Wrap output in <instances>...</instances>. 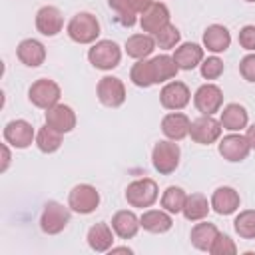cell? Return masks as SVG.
<instances>
[{
  "mask_svg": "<svg viewBox=\"0 0 255 255\" xmlns=\"http://www.w3.org/2000/svg\"><path fill=\"white\" fill-rule=\"evenodd\" d=\"M219 122H221V128L227 131H241L249 124V114L241 104L231 102V104H225L221 108Z\"/></svg>",
  "mask_w": 255,
  "mask_h": 255,
  "instance_id": "44dd1931",
  "label": "cell"
},
{
  "mask_svg": "<svg viewBox=\"0 0 255 255\" xmlns=\"http://www.w3.org/2000/svg\"><path fill=\"white\" fill-rule=\"evenodd\" d=\"M217 149H219V155L225 159V161H231V163H239L243 159H247L249 151H251V145L247 141L245 135H241L239 131H229L227 135H223L217 143Z\"/></svg>",
  "mask_w": 255,
  "mask_h": 255,
  "instance_id": "8fae6325",
  "label": "cell"
},
{
  "mask_svg": "<svg viewBox=\"0 0 255 255\" xmlns=\"http://www.w3.org/2000/svg\"><path fill=\"white\" fill-rule=\"evenodd\" d=\"M129 4L135 8L137 14H141L143 10H147V8L153 4V0H129Z\"/></svg>",
  "mask_w": 255,
  "mask_h": 255,
  "instance_id": "60d3db41",
  "label": "cell"
},
{
  "mask_svg": "<svg viewBox=\"0 0 255 255\" xmlns=\"http://www.w3.org/2000/svg\"><path fill=\"white\" fill-rule=\"evenodd\" d=\"M233 229L243 239H255V209H243L233 219Z\"/></svg>",
  "mask_w": 255,
  "mask_h": 255,
  "instance_id": "836d02e7",
  "label": "cell"
},
{
  "mask_svg": "<svg viewBox=\"0 0 255 255\" xmlns=\"http://www.w3.org/2000/svg\"><path fill=\"white\" fill-rule=\"evenodd\" d=\"M193 106L201 116H213L223 108V92L217 84H201L193 94Z\"/></svg>",
  "mask_w": 255,
  "mask_h": 255,
  "instance_id": "52a82bcc",
  "label": "cell"
},
{
  "mask_svg": "<svg viewBox=\"0 0 255 255\" xmlns=\"http://www.w3.org/2000/svg\"><path fill=\"white\" fill-rule=\"evenodd\" d=\"M114 229L112 225L100 221V223H94L90 229H88V235H86V241L90 245L92 251L96 253H106L114 247Z\"/></svg>",
  "mask_w": 255,
  "mask_h": 255,
  "instance_id": "7402d4cb",
  "label": "cell"
},
{
  "mask_svg": "<svg viewBox=\"0 0 255 255\" xmlns=\"http://www.w3.org/2000/svg\"><path fill=\"white\" fill-rule=\"evenodd\" d=\"M112 229L114 233L120 237V239H131L137 235L141 223H139V217L131 211V209H120L112 215Z\"/></svg>",
  "mask_w": 255,
  "mask_h": 255,
  "instance_id": "ffe728a7",
  "label": "cell"
},
{
  "mask_svg": "<svg viewBox=\"0 0 255 255\" xmlns=\"http://www.w3.org/2000/svg\"><path fill=\"white\" fill-rule=\"evenodd\" d=\"M169 18H171V14H169V8L163 4V2H153L147 10H143L141 12V16H139V26H141V30L145 32V34H157L163 26H167L169 24Z\"/></svg>",
  "mask_w": 255,
  "mask_h": 255,
  "instance_id": "5bb4252c",
  "label": "cell"
},
{
  "mask_svg": "<svg viewBox=\"0 0 255 255\" xmlns=\"http://www.w3.org/2000/svg\"><path fill=\"white\" fill-rule=\"evenodd\" d=\"M223 70H225L223 60H219L217 56H207L199 64V72H201V78L203 80H217L223 74Z\"/></svg>",
  "mask_w": 255,
  "mask_h": 255,
  "instance_id": "d590c367",
  "label": "cell"
},
{
  "mask_svg": "<svg viewBox=\"0 0 255 255\" xmlns=\"http://www.w3.org/2000/svg\"><path fill=\"white\" fill-rule=\"evenodd\" d=\"M4 141L16 149H26L36 143V129L28 120H12L4 126Z\"/></svg>",
  "mask_w": 255,
  "mask_h": 255,
  "instance_id": "30bf717a",
  "label": "cell"
},
{
  "mask_svg": "<svg viewBox=\"0 0 255 255\" xmlns=\"http://www.w3.org/2000/svg\"><path fill=\"white\" fill-rule=\"evenodd\" d=\"M110 253H133V249H129V247H112Z\"/></svg>",
  "mask_w": 255,
  "mask_h": 255,
  "instance_id": "7bdbcfd3",
  "label": "cell"
},
{
  "mask_svg": "<svg viewBox=\"0 0 255 255\" xmlns=\"http://www.w3.org/2000/svg\"><path fill=\"white\" fill-rule=\"evenodd\" d=\"M100 205V191L90 183H78L68 193V207L74 213L90 215Z\"/></svg>",
  "mask_w": 255,
  "mask_h": 255,
  "instance_id": "5b68a950",
  "label": "cell"
},
{
  "mask_svg": "<svg viewBox=\"0 0 255 255\" xmlns=\"http://www.w3.org/2000/svg\"><path fill=\"white\" fill-rule=\"evenodd\" d=\"M231 46V34L221 24H211L203 30V48L211 54H221Z\"/></svg>",
  "mask_w": 255,
  "mask_h": 255,
  "instance_id": "603a6c76",
  "label": "cell"
},
{
  "mask_svg": "<svg viewBox=\"0 0 255 255\" xmlns=\"http://www.w3.org/2000/svg\"><path fill=\"white\" fill-rule=\"evenodd\" d=\"M88 62L102 72H110L120 66L122 62V50L114 40H98L88 50Z\"/></svg>",
  "mask_w": 255,
  "mask_h": 255,
  "instance_id": "7a4b0ae2",
  "label": "cell"
},
{
  "mask_svg": "<svg viewBox=\"0 0 255 255\" xmlns=\"http://www.w3.org/2000/svg\"><path fill=\"white\" fill-rule=\"evenodd\" d=\"M243 2H255V0H243Z\"/></svg>",
  "mask_w": 255,
  "mask_h": 255,
  "instance_id": "ee69618b",
  "label": "cell"
},
{
  "mask_svg": "<svg viewBox=\"0 0 255 255\" xmlns=\"http://www.w3.org/2000/svg\"><path fill=\"white\" fill-rule=\"evenodd\" d=\"M209 203H211V209L217 215H231V213H235L239 209L241 197H239L237 189H233L229 185H221L211 193Z\"/></svg>",
  "mask_w": 255,
  "mask_h": 255,
  "instance_id": "ac0fdd59",
  "label": "cell"
},
{
  "mask_svg": "<svg viewBox=\"0 0 255 255\" xmlns=\"http://www.w3.org/2000/svg\"><path fill=\"white\" fill-rule=\"evenodd\" d=\"M108 6L110 10L116 14L118 22L126 28H131L135 22H137V12L135 8L129 4V0H108Z\"/></svg>",
  "mask_w": 255,
  "mask_h": 255,
  "instance_id": "d6a6232c",
  "label": "cell"
},
{
  "mask_svg": "<svg viewBox=\"0 0 255 255\" xmlns=\"http://www.w3.org/2000/svg\"><path fill=\"white\" fill-rule=\"evenodd\" d=\"M18 60L28 68H38L46 62V46L36 38H26L16 48Z\"/></svg>",
  "mask_w": 255,
  "mask_h": 255,
  "instance_id": "d6986e66",
  "label": "cell"
},
{
  "mask_svg": "<svg viewBox=\"0 0 255 255\" xmlns=\"http://www.w3.org/2000/svg\"><path fill=\"white\" fill-rule=\"evenodd\" d=\"M209 209H211V203L207 201V197L203 193H191V195H187L181 213L187 221H201L207 217Z\"/></svg>",
  "mask_w": 255,
  "mask_h": 255,
  "instance_id": "83f0119b",
  "label": "cell"
},
{
  "mask_svg": "<svg viewBox=\"0 0 255 255\" xmlns=\"http://www.w3.org/2000/svg\"><path fill=\"white\" fill-rule=\"evenodd\" d=\"M60 96H62L60 86H58L54 80H50V78H40V80H36V82L30 86V90H28V100H30L36 108H40V110H48V108L56 106V104L60 102Z\"/></svg>",
  "mask_w": 255,
  "mask_h": 255,
  "instance_id": "ba28073f",
  "label": "cell"
},
{
  "mask_svg": "<svg viewBox=\"0 0 255 255\" xmlns=\"http://www.w3.org/2000/svg\"><path fill=\"white\" fill-rule=\"evenodd\" d=\"M96 96L106 108H120L126 102V86L116 76H104L96 86Z\"/></svg>",
  "mask_w": 255,
  "mask_h": 255,
  "instance_id": "7c38bea8",
  "label": "cell"
},
{
  "mask_svg": "<svg viewBox=\"0 0 255 255\" xmlns=\"http://www.w3.org/2000/svg\"><path fill=\"white\" fill-rule=\"evenodd\" d=\"M66 34L76 44H94L100 36V22L90 12H78L70 18L66 26Z\"/></svg>",
  "mask_w": 255,
  "mask_h": 255,
  "instance_id": "6da1fadb",
  "label": "cell"
},
{
  "mask_svg": "<svg viewBox=\"0 0 255 255\" xmlns=\"http://www.w3.org/2000/svg\"><path fill=\"white\" fill-rule=\"evenodd\" d=\"M219 229L215 223H209V221H199L191 227V233H189V239H191V245L199 251H207L209 253V247L213 243V239L217 237Z\"/></svg>",
  "mask_w": 255,
  "mask_h": 255,
  "instance_id": "4316f807",
  "label": "cell"
},
{
  "mask_svg": "<svg viewBox=\"0 0 255 255\" xmlns=\"http://www.w3.org/2000/svg\"><path fill=\"white\" fill-rule=\"evenodd\" d=\"M44 120H46V124L50 128H54L60 133H70L76 128V112L68 104H60L58 102L56 106L48 108Z\"/></svg>",
  "mask_w": 255,
  "mask_h": 255,
  "instance_id": "2e32d148",
  "label": "cell"
},
{
  "mask_svg": "<svg viewBox=\"0 0 255 255\" xmlns=\"http://www.w3.org/2000/svg\"><path fill=\"white\" fill-rule=\"evenodd\" d=\"M153 40H155V46L161 48V50H175L179 46V42H181V32H179L177 26H173L169 22L157 34H153Z\"/></svg>",
  "mask_w": 255,
  "mask_h": 255,
  "instance_id": "e575fe53",
  "label": "cell"
},
{
  "mask_svg": "<svg viewBox=\"0 0 255 255\" xmlns=\"http://www.w3.org/2000/svg\"><path fill=\"white\" fill-rule=\"evenodd\" d=\"M211 255H235L237 253V245L233 243V239L227 233H217V237L213 239L211 247H209Z\"/></svg>",
  "mask_w": 255,
  "mask_h": 255,
  "instance_id": "8d00e7d4",
  "label": "cell"
},
{
  "mask_svg": "<svg viewBox=\"0 0 255 255\" xmlns=\"http://www.w3.org/2000/svg\"><path fill=\"white\" fill-rule=\"evenodd\" d=\"M191 120L183 112H169L161 118V133L171 141H181L189 135Z\"/></svg>",
  "mask_w": 255,
  "mask_h": 255,
  "instance_id": "e0dca14e",
  "label": "cell"
},
{
  "mask_svg": "<svg viewBox=\"0 0 255 255\" xmlns=\"http://www.w3.org/2000/svg\"><path fill=\"white\" fill-rule=\"evenodd\" d=\"M239 74L245 82L255 84V52H251L239 60Z\"/></svg>",
  "mask_w": 255,
  "mask_h": 255,
  "instance_id": "74e56055",
  "label": "cell"
},
{
  "mask_svg": "<svg viewBox=\"0 0 255 255\" xmlns=\"http://www.w3.org/2000/svg\"><path fill=\"white\" fill-rule=\"evenodd\" d=\"M221 131H223L221 122L215 120L213 116H199L191 120V126H189V137L199 145H211L219 141Z\"/></svg>",
  "mask_w": 255,
  "mask_h": 255,
  "instance_id": "9c48e42d",
  "label": "cell"
},
{
  "mask_svg": "<svg viewBox=\"0 0 255 255\" xmlns=\"http://www.w3.org/2000/svg\"><path fill=\"white\" fill-rule=\"evenodd\" d=\"M245 137H247L251 149H255V124H251L249 128H245Z\"/></svg>",
  "mask_w": 255,
  "mask_h": 255,
  "instance_id": "b9f144b4",
  "label": "cell"
},
{
  "mask_svg": "<svg viewBox=\"0 0 255 255\" xmlns=\"http://www.w3.org/2000/svg\"><path fill=\"white\" fill-rule=\"evenodd\" d=\"M157 197H159V187L151 177L133 179L126 187V201L131 207H137V209L151 207L157 201Z\"/></svg>",
  "mask_w": 255,
  "mask_h": 255,
  "instance_id": "277c9868",
  "label": "cell"
},
{
  "mask_svg": "<svg viewBox=\"0 0 255 255\" xmlns=\"http://www.w3.org/2000/svg\"><path fill=\"white\" fill-rule=\"evenodd\" d=\"M185 199H187V193H185L183 187L169 185L161 195V207L169 213H181V209L185 205Z\"/></svg>",
  "mask_w": 255,
  "mask_h": 255,
  "instance_id": "1f68e13d",
  "label": "cell"
},
{
  "mask_svg": "<svg viewBox=\"0 0 255 255\" xmlns=\"http://www.w3.org/2000/svg\"><path fill=\"white\" fill-rule=\"evenodd\" d=\"M203 50L205 48H201L199 44H195V42H183V44H179L177 48H175V52H173V60H175V64L179 66V70H193V68H197L201 62H203Z\"/></svg>",
  "mask_w": 255,
  "mask_h": 255,
  "instance_id": "cb8c5ba5",
  "label": "cell"
},
{
  "mask_svg": "<svg viewBox=\"0 0 255 255\" xmlns=\"http://www.w3.org/2000/svg\"><path fill=\"white\" fill-rule=\"evenodd\" d=\"M124 50L129 58L133 60H143L147 56H151V52L155 50V40L151 34H131L126 44H124Z\"/></svg>",
  "mask_w": 255,
  "mask_h": 255,
  "instance_id": "484cf974",
  "label": "cell"
},
{
  "mask_svg": "<svg viewBox=\"0 0 255 255\" xmlns=\"http://www.w3.org/2000/svg\"><path fill=\"white\" fill-rule=\"evenodd\" d=\"M237 42L243 50L247 52H255V26L253 24H247L239 30V36H237Z\"/></svg>",
  "mask_w": 255,
  "mask_h": 255,
  "instance_id": "f35d334b",
  "label": "cell"
},
{
  "mask_svg": "<svg viewBox=\"0 0 255 255\" xmlns=\"http://www.w3.org/2000/svg\"><path fill=\"white\" fill-rule=\"evenodd\" d=\"M129 80H131L133 86H137V88H151V86L155 84L151 60H147V58L137 60V62L131 66V70H129Z\"/></svg>",
  "mask_w": 255,
  "mask_h": 255,
  "instance_id": "f546056e",
  "label": "cell"
},
{
  "mask_svg": "<svg viewBox=\"0 0 255 255\" xmlns=\"http://www.w3.org/2000/svg\"><path fill=\"white\" fill-rule=\"evenodd\" d=\"M151 64H153V76H155V84H167L171 82L177 72H179V66L175 64L173 56H167V54H159L155 58H151Z\"/></svg>",
  "mask_w": 255,
  "mask_h": 255,
  "instance_id": "f1b7e54d",
  "label": "cell"
},
{
  "mask_svg": "<svg viewBox=\"0 0 255 255\" xmlns=\"http://www.w3.org/2000/svg\"><path fill=\"white\" fill-rule=\"evenodd\" d=\"M64 28V16L60 12V8L56 6H42L36 12V30L46 36V38H54L62 32Z\"/></svg>",
  "mask_w": 255,
  "mask_h": 255,
  "instance_id": "9a60e30c",
  "label": "cell"
},
{
  "mask_svg": "<svg viewBox=\"0 0 255 255\" xmlns=\"http://www.w3.org/2000/svg\"><path fill=\"white\" fill-rule=\"evenodd\" d=\"M159 102L165 110L169 112H179L183 110L189 102H191V92L187 88V84L179 82V80H171L167 82L161 92H159Z\"/></svg>",
  "mask_w": 255,
  "mask_h": 255,
  "instance_id": "4fadbf2b",
  "label": "cell"
},
{
  "mask_svg": "<svg viewBox=\"0 0 255 255\" xmlns=\"http://www.w3.org/2000/svg\"><path fill=\"white\" fill-rule=\"evenodd\" d=\"M10 159H12V155H10V143L4 141V143H2V165H0V171H2V173L8 169Z\"/></svg>",
  "mask_w": 255,
  "mask_h": 255,
  "instance_id": "ab89813d",
  "label": "cell"
},
{
  "mask_svg": "<svg viewBox=\"0 0 255 255\" xmlns=\"http://www.w3.org/2000/svg\"><path fill=\"white\" fill-rule=\"evenodd\" d=\"M62 135L60 131H56L54 128H50L48 124L42 126L38 131H36V147L42 151V153H54L62 147Z\"/></svg>",
  "mask_w": 255,
  "mask_h": 255,
  "instance_id": "4dcf8cb0",
  "label": "cell"
},
{
  "mask_svg": "<svg viewBox=\"0 0 255 255\" xmlns=\"http://www.w3.org/2000/svg\"><path fill=\"white\" fill-rule=\"evenodd\" d=\"M179 159H181V149L177 145V141L171 139H161L153 145L151 149V163L153 169L161 175H169L179 167Z\"/></svg>",
  "mask_w": 255,
  "mask_h": 255,
  "instance_id": "3957f363",
  "label": "cell"
},
{
  "mask_svg": "<svg viewBox=\"0 0 255 255\" xmlns=\"http://www.w3.org/2000/svg\"><path fill=\"white\" fill-rule=\"evenodd\" d=\"M70 215H72L70 207L62 205L60 201H48L40 215V229L48 235H58L68 227Z\"/></svg>",
  "mask_w": 255,
  "mask_h": 255,
  "instance_id": "8992f818",
  "label": "cell"
},
{
  "mask_svg": "<svg viewBox=\"0 0 255 255\" xmlns=\"http://www.w3.org/2000/svg\"><path fill=\"white\" fill-rule=\"evenodd\" d=\"M141 229L149 233H165L173 227V217L165 209H145L139 217Z\"/></svg>",
  "mask_w": 255,
  "mask_h": 255,
  "instance_id": "d4e9b609",
  "label": "cell"
}]
</instances>
